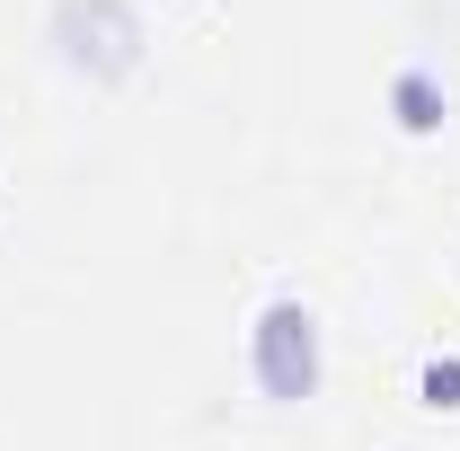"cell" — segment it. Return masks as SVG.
<instances>
[{
	"label": "cell",
	"mask_w": 460,
	"mask_h": 451,
	"mask_svg": "<svg viewBox=\"0 0 460 451\" xmlns=\"http://www.w3.org/2000/svg\"><path fill=\"white\" fill-rule=\"evenodd\" d=\"M310 372H319V337H310V310L275 301V310L257 319V381H266L275 398H301V390H310Z\"/></svg>",
	"instance_id": "cell-1"
},
{
	"label": "cell",
	"mask_w": 460,
	"mask_h": 451,
	"mask_svg": "<svg viewBox=\"0 0 460 451\" xmlns=\"http://www.w3.org/2000/svg\"><path fill=\"white\" fill-rule=\"evenodd\" d=\"M425 390H434V407H443V398H460V363H434V372H425Z\"/></svg>",
	"instance_id": "cell-2"
}]
</instances>
